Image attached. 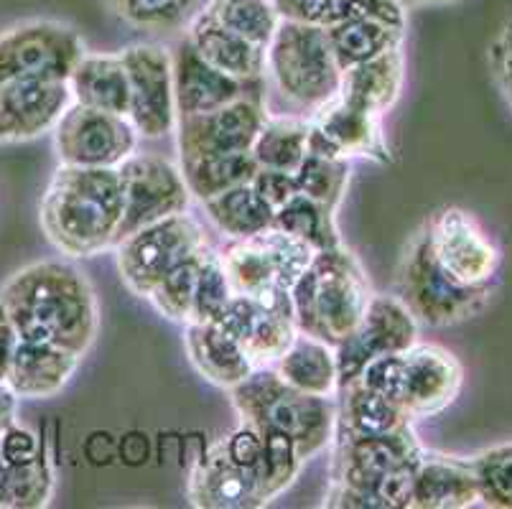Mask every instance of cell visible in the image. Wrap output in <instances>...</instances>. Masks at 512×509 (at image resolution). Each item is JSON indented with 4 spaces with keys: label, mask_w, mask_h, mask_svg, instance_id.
Returning <instances> with one entry per match:
<instances>
[{
    "label": "cell",
    "mask_w": 512,
    "mask_h": 509,
    "mask_svg": "<svg viewBox=\"0 0 512 509\" xmlns=\"http://www.w3.org/2000/svg\"><path fill=\"white\" fill-rule=\"evenodd\" d=\"M67 82L74 102H79V105L128 118L130 84L120 54H90V51H85V56L72 69Z\"/></svg>",
    "instance_id": "cell-29"
},
{
    "label": "cell",
    "mask_w": 512,
    "mask_h": 509,
    "mask_svg": "<svg viewBox=\"0 0 512 509\" xmlns=\"http://www.w3.org/2000/svg\"><path fill=\"white\" fill-rule=\"evenodd\" d=\"M67 79L18 77L0 84V146L51 133L72 105Z\"/></svg>",
    "instance_id": "cell-16"
},
{
    "label": "cell",
    "mask_w": 512,
    "mask_h": 509,
    "mask_svg": "<svg viewBox=\"0 0 512 509\" xmlns=\"http://www.w3.org/2000/svg\"><path fill=\"white\" fill-rule=\"evenodd\" d=\"M209 242L202 224L189 212L141 227L115 245L118 273L133 296H151L153 288L184 260L204 250Z\"/></svg>",
    "instance_id": "cell-9"
},
{
    "label": "cell",
    "mask_w": 512,
    "mask_h": 509,
    "mask_svg": "<svg viewBox=\"0 0 512 509\" xmlns=\"http://www.w3.org/2000/svg\"><path fill=\"white\" fill-rule=\"evenodd\" d=\"M260 433H263V461H260L258 469V482L260 499H263L265 507L296 482L304 459L299 456V448H296L293 438H288L286 433L268 431V428H263Z\"/></svg>",
    "instance_id": "cell-38"
},
{
    "label": "cell",
    "mask_w": 512,
    "mask_h": 509,
    "mask_svg": "<svg viewBox=\"0 0 512 509\" xmlns=\"http://www.w3.org/2000/svg\"><path fill=\"white\" fill-rule=\"evenodd\" d=\"M186 39L192 41L204 62L214 69L225 72L227 77H235L240 82H258L265 74V49L250 44L248 39L237 36L227 26H222L212 13H194L192 21L186 23Z\"/></svg>",
    "instance_id": "cell-23"
},
{
    "label": "cell",
    "mask_w": 512,
    "mask_h": 509,
    "mask_svg": "<svg viewBox=\"0 0 512 509\" xmlns=\"http://www.w3.org/2000/svg\"><path fill=\"white\" fill-rule=\"evenodd\" d=\"M477 476L479 502L487 507L512 509V443L487 448L469 459Z\"/></svg>",
    "instance_id": "cell-43"
},
{
    "label": "cell",
    "mask_w": 512,
    "mask_h": 509,
    "mask_svg": "<svg viewBox=\"0 0 512 509\" xmlns=\"http://www.w3.org/2000/svg\"><path fill=\"white\" fill-rule=\"evenodd\" d=\"M314 247L268 227L258 235L232 240L220 250L222 265L237 296L293 314L291 288L314 258Z\"/></svg>",
    "instance_id": "cell-7"
},
{
    "label": "cell",
    "mask_w": 512,
    "mask_h": 509,
    "mask_svg": "<svg viewBox=\"0 0 512 509\" xmlns=\"http://www.w3.org/2000/svg\"><path fill=\"white\" fill-rule=\"evenodd\" d=\"M207 11L222 26L263 49H268L281 23V13L273 0H209Z\"/></svg>",
    "instance_id": "cell-37"
},
{
    "label": "cell",
    "mask_w": 512,
    "mask_h": 509,
    "mask_svg": "<svg viewBox=\"0 0 512 509\" xmlns=\"http://www.w3.org/2000/svg\"><path fill=\"white\" fill-rule=\"evenodd\" d=\"M0 303L23 342L54 344L85 357L100 331V303L82 270L64 260H39L16 270Z\"/></svg>",
    "instance_id": "cell-1"
},
{
    "label": "cell",
    "mask_w": 512,
    "mask_h": 509,
    "mask_svg": "<svg viewBox=\"0 0 512 509\" xmlns=\"http://www.w3.org/2000/svg\"><path fill=\"white\" fill-rule=\"evenodd\" d=\"M357 380L365 387H370V390H375L377 395H383V398L400 405L403 403V385H406V362H403V354H380V357L370 359L362 367Z\"/></svg>",
    "instance_id": "cell-44"
},
{
    "label": "cell",
    "mask_w": 512,
    "mask_h": 509,
    "mask_svg": "<svg viewBox=\"0 0 512 509\" xmlns=\"http://www.w3.org/2000/svg\"><path fill=\"white\" fill-rule=\"evenodd\" d=\"M418 342V321L398 296L375 293L360 326L337 349L339 387L357 380L370 359L380 354H403Z\"/></svg>",
    "instance_id": "cell-15"
},
{
    "label": "cell",
    "mask_w": 512,
    "mask_h": 509,
    "mask_svg": "<svg viewBox=\"0 0 512 509\" xmlns=\"http://www.w3.org/2000/svg\"><path fill=\"white\" fill-rule=\"evenodd\" d=\"M222 446H225L232 464L258 474L260 461H263V433L258 428L250 426V423H240V428L222 438Z\"/></svg>",
    "instance_id": "cell-47"
},
{
    "label": "cell",
    "mask_w": 512,
    "mask_h": 509,
    "mask_svg": "<svg viewBox=\"0 0 512 509\" xmlns=\"http://www.w3.org/2000/svg\"><path fill=\"white\" fill-rule=\"evenodd\" d=\"M265 74L293 105L319 110L339 95L342 67L329 46L327 28L281 18L265 49Z\"/></svg>",
    "instance_id": "cell-5"
},
{
    "label": "cell",
    "mask_w": 512,
    "mask_h": 509,
    "mask_svg": "<svg viewBox=\"0 0 512 509\" xmlns=\"http://www.w3.org/2000/svg\"><path fill=\"white\" fill-rule=\"evenodd\" d=\"M337 395V431L352 433V436H385V433L413 426L411 415L398 403L377 395L360 380L342 385Z\"/></svg>",
    "instance_id": "cell-30"
},
{
    "label": "cell",
    "mask_w": 512,
    "mask_h": 509,
    "mask_svg": "<svg viewBox=\"0 0 512 509\" xmlns=\"http://www.w3.org/2000/svg\"><path fill=\"white\" fill-rule=\"evenodd\" d=\"M436 260L467 286H495L502 252L472 212L441 207L423 222Z\"/></svg>",
    "instance_id": "cell-13"
},
{
    "label": "cell",
    "mask_w": 512,
    "mask_h": 509,
    "mask_svg": "<svg viewBox=\"0 0 512 509\" xmlns=\"http://www.w3.org/2000/svg\"><path fill=\"white\" fill-rule=\"evenodd\" d=\"M349 174H352V168H349L347 158H327L306 153V158L293 176H296L299 194L309 196V199L324 204V207L337 209L344 194H347Z\"/></svg>",
    "instance_id": "cell-39"
},
{
    "label": "cell",
    "mask_w": 512,
    "mask_h": 509,
    "mask_svg": "<svg viewBox=\"0 0 512 509\" xmlns=\"http://www.w3.org/2000/svg\"><path fill=\"white\" fill-rule=\"evenodd\" d=\"M375 296L365 268L347 245L316 250L291 288L296 329L339 347L360 326Z\"/></svg>",
    "instance_id": "cell-3"
},
{
    "label": "cell",
    "mask_w": 512,
    "mask_h": 509,
    "mask_svg": "<svg viewBox=\"0 0 512 509\" xmlns=\"http://www.w3.org/2000/svg\"><path fill=\"white\" fill-rule=\"evenodd\" d=\"M18 344H21V336H18L11 316H8V311L0 303V382L8 380V372H11Z\"/></svg>",
    "instance_id": "cell-50"
},
{
    "label": "cell",
    "mask_w": 512,
    "mask_h": 509,
    "mask_svg": "<svg viewBox=\"0 0 512 509\" xmlns=\"http://www.w3.org/2000/svg\"><path fill=\"white\" fill-rule=\"evenodd\" d=\"M199 0H105V6L136 28L176 31L192 21Z\"/></svg>",
    "instance_id": "cell-40"
},
{
    "label": "cell",
    "mask_w": 512,
    "mask_h": 509,
    "mask_svg": "<svg viewBox=\"0 0 512 509\" xmlns=\"http://www.w3.org/2000/svg\"><path fill=\"white\" fill-rule=\"evenodd\" d=\"M179 171L192 199L207 202L232 186L253 181L258 163L253 153H207V156H179Z\"/></svg>",
    "instance_id": "cell-31"
},
{
    "label": "cell",
    "mask_w": 512,
    "mask_h": 509,
    "mask_svg": "<svg viewBox=\"0 0 512 509\" xmlns=\"http://www.w3.org/2000/svg\"><path fill=\"white\" fill-rule=\"evenodd\" d=\"M171 59H174L176 120L184 118V115L217 110V107L232 105V102L248 97L250 82L227 77L225 72L204 62L186 36L179 41Z\"/></svg>",
    "instance_id": "cell-22"
},
{
    "label": "cell",
    "mask_w": 512,
    "mask_h": 509,
    "mask_svg": "<svg viewBox=\"0 0 512 509\" xmlns=\"http://www.w3.org/2000/svg\"><path fill=\"white\" fill-rule=\"evenodd\" d=\"M232 298H235V291L230 286L220 252L207 247L202 265H199L197 286H194L192 321H197V324H217L225 316Z\"/></svg>",
    "instance_id": "cell-41"
},
{
    "label": "cell",
    "mask_w": 512,
    "mask_h": 509,
    "mask_svg": "<svg viewBox=\"0 0 512 509\" xmlns=\"http://www.w3.org/2000/svg\"><path fill=\"white\" fill-rule=\"evenodd\" d=\"M230 392V403L242 423L286 433L293 438L304 464L321 454L334 438L337 405L286 385L273 367H258Z\"/></svg>",
    "instance_id": "cell-4"
},
{
    "label": "cell",
    "mask_w": 512,
    "mask_h": 509,
    "mask_svg": "<svg viewBox=\"0 0 512 509\" xmlns=\"http://www.w3.org/2000/svg\"><path fill=\"white\" fill-rule=\"evenodd\" d=\"M403 79H406V56H403V46H395L375 59L344 69L337 97L357 110L383 118L398 102Z\"/></svg>",
    "instance_id": "cell-26"
},
{
    "label": "cell",
    "mask_w": 512,
    "mask_h": 509,
    "mask_svg": "<svg viewBox=\"0 0 512 509\" xmlns=\"http://www.w3.org/2000/svg\"><path fill=\"white\" fill-rule=\"evenodd\" d=\"M217 324H222L235 336L237 344L255 364V370L273 367L299 331L293 314L265 306L250 296H237V293Z\"/></svg>",
    "instance_id": "cell-21"
},
{
    "label": "cell",
    "mask_w": 512,
    "mask_h": 509,
    "mask_svg": "<svg viewBox=\"0 0 512 509\" xmlns=\"http://www.w3.org/2000/svg\"><path fill=\"white\" fill-rule=\"evenodd\" d=\"M85 51L82 36L67 23L51 18L18 23L0 34V84L18 77L69 79Z\"/></svg>",
    "instance_id": "cell-10"
},
{
    "label": "cell",
    "mask_w": 512,
    "mask_h": 509,
    "mask_svg": "<svg viewBox=\"0 0 512 509\" xmlns=\"http://www.w3.org/2000/svg\"><path fill=\"white\" fill-rule=\"evenodd\" d=\"M123 219L118 168L64 166L51 176L39 204L46 240L67 258H95L113 250Z\"/></svg>",
    "instance_id": "cell-2"
},
{
    "label": "cell",
    "mask_w": 512,
    "mask_h": 509,
    "mask_svg": "<svg viewBox=\"0 0 512 509\" xmlns=\"http://www.w3.org/2000/svg\"><path fill=\"white\" fill-rule=\"evenodd\" d=\"M327 39L334 51V59L344 72V69L375 59L395 46H403L406 31L383 21H372V18H349V21L327 26Z\"/></svg>",
    "instance_id": "cell-32"
},
{
    "label": "cell",
    "mask_w": 512,
    "mask_h": 509,
    "mask_svg": "<svg viewBox=\"0 0 512 509\" xmlns=\"http://www.w3.org/2000/svg\"><path fill=\"white\" fill-rule=\"evenodd\" d=\"M477 502V476L469 459L423 451L413 471V509H464Z\"/></svg>",
    "instance_id": "cell-24"
},
{
    "label": "cell",
    "mask_w": 512,
    "mask_h": 509,
    "mask_svg": "<svg viewBox=\"0 0 512 509\" xmlns=\"http://www.w3.org/2000/svg\"><path fill=\"white\" fill-rule=\"evenodd\" d=\"M202 207L209 222L230 240H242V237L268 230L273 227V217H276V212L260 199L250 181L212 196L202 202Z\"/></svg>",
    "instance_id": "cell-33"
},
{
    "label": "cell",
    "mask_w": 512,
    "mask_h": 509,
    "mask_svg": "<svg viewBox=\"0 0 512 509\" xmlns=\"http://www.w3.org/2000/svg\"><path fill=\"white\" fill-rule=\"evenodd\" d=\"M449 3H456V0H408V8H413V6H449Z\"/></svg>",
    "instance_id": "cell-52"
},
{
    "label": "cell",
    "mask_w": 512,
    "mask_h": 509,
    "mask_svg": "<svg viewBox=\"0 0 512 509\" xmlns=\"http://www.w3.org/2000/svg\"><path fill=\"white\" fill-rule=\"evenodd\" d=\"M41 451H44V446H41V438L36 436V431L21 426L18 420L0 431V454H3V464H31L34 459H39Z\"/></svg>",
    "instance_id": "cell-46"
},
{
    "label": "cell",
    "mask_w": 512,
    "mask_h": 509,
    "mask_svg": "<svg viewBox=\"0 0 512 509\" xmlns=\"http://www.w3.org/2000/svg\"><path fill=\"white\" fill-rule=\"evenodd\" d=\"M337 456H334V482L324 497V507L383 509L375 489L385 476L408 464H418L423 446L413 426L385 436H352L334 428Z\"/></svg>",
    "instance_id": "cell-8"
},
{
    "label": "cell",
    "mask_w": 512,
    "mask_h": 509,
    "mask_svg": "<svg viewBox=\"0 0 512 509\" xmlns=\"http://www.w3.org/2000/svg\"><path fill=\"white\" fill-rule=\"evenodd\" d=\"M306 153L327 158H370L375 163H393L388 140L383 133V118L357 110L339 97L314 110L309 120Z\"/></svg>",
    "instance_id": "cell-17"
},
{
    "label": "cell",
    "mask_w": 512,
    "mask_h": 509,
    "mask_svg": "<svg viewBox=\"0 0 512 509\" xmlns=\"http://www.w3.org/2000/svg\"><path fill=\"white\" fill-rule=\"evenodd\" d=\"M82 357L54 344L23 342L18 344L8 372V387L18 400H49L69 385Z\"/></svg>",
    "instance_id": "cell-25"
},
{
    "label": "cell",
    "mask_w": 512,
    "mask_h": 509,
    "mask_svg": "<svg viewBox=\"0 0 512 509\" xmlns=\"http://www.w3.org/2000/svg\"><path fill=\"white\" fill-rule=\"evenodd\" d=\"M250 184L273 212H278L283 204H288L293 196L299 194L296 176L288 174V171H276V168H258Z\"/></svg>",
    "instance_id": "cell-48"
},
{
    "label": "cell",
    "mask_w": 512,
    "mask_h": 509,
    "mask_svg": "<svg viewBox=\"0 0 512 509\" xmlns=\"http://www.w3.org/2000/svg\"><path fill=\"white\" fill-rule=\"evenodd\" d=\"M184 347L199 375L222 390H232L255 370L245 349L222 324H186Z\"/></svg>",
    "instance_id": "cell-27"
},
{
    "label": "cell",
    "mask_w": 512,
    "mask_h": 509,
    "mask_svg": "<svg viewBox=\"0 0 512 509\" xmlns=\"http://www.w3.org/2000/svg\"><path fill=\"white\" fill-rule=\"evenodd\" d=\"M268 112L255 97H242L217 110L184 115L176 120L179 156H207V153H245L253 148Z\"/></svg>",
    "instance_id": "cell-18"
},
{
    "label": "cell",
    "mask_w": 512,
    "mask_h": 509,
    "mask_svg": "<svg viewBox=\"0 0 512 509\" xmlns=\"http://www.w3.org/2000/svg\"><path fill=\"white\" fill-rule=\"evenodd\" d=\"M349 18H372L395 28H408V8L398 0H332L329 26Z\"/></svg>",
    "instance_id": "cell-45"
},
{
    "label": "cell",
    "mask_w": 512,
    "mask_h": 509,
    "mask_svg": "<svg viewBox=\"0 0 512 509\" xmlns=\"http://www.w3.org/2000/svg\"><path fill=\"white\" fill-rule=\"evenodd\" d=\"M54 494V466L46 451L31 464L0 469V507L3 509H39L46 507Z\"/></svg>",
    "instance_id": "cell-36"
},
{
    "label": "cell",
    "mask_w": 512,
    "mask_h": 509,
    "mask_svg": "<svg viewBox=\"0 0 512 509\" xmlns=\"http://www.w3.org/2000/svg\"><path fill=\"white\" fill-rule=\"evenodd\" d=\"M495 286H467L436 260L426 227L411 237L398 268V298L418 326L444 329L474 319L490 303Z\"/></svg>",
    "instance_id": "cell-6"
},
{
    "label": "cell",
    "mask_w": 512,
    "mask_h": 509,
    "mask_svg": "<svg viewBox=\"0 0 512 509\" xmlns=\"http://www.w3.org/2000/svg\"><path fill=\"white\" fill-rule=\"evenodd\" d=\"M334 212L337 209L324 207L304 194H296L291 202L278 209L273 217V227L306 242L314 250H329V247L342 245Z\"/></svg>",
    "instance_id": "cell-35"
},
{
    "label": "cell",
    "mask_w": 512,
    "mask_h": 509,
    "mask_svg": "<svg viewBox=\"0 0 512 509\" xmlns=\"http://www.w3.org/2000/svg\"><path fill=\"white\" fill-rule=\"evenodd\" d=\"M18 395L8 387V382H0V431L16 423L18 415Z\"/></svg>",
    "instance_id": "cell-51"
},
{
    "label": "cell",
    "mask_w": 512,
    "mask_h": 509,
    "mask_svg": "<svg viewBox=\"0 0 512 509\" xmlns=\"http://www.w3.org/2000/svg\"><path fill=\"white\" fill-rule=\"evenodd\" d=\"M54 133L57 158L64 166L118 168L138 151L141 135L123 115L72 102Z\"/></svg>",
    "instance_id": "cell-11"
},
{
    "label": "cell",
    "mask_w": 512,
    "mask_h": 509,
    "mask_svg": "<svg viewBox=\"0 0 512 509\" xmlns=\"http://www.w3.org/2000/svg\"><path fill=\"white\" fill-rule=\"evenodd\" d=\"M306 140H309V120L268 115L250 153L258 168H276V171L296 174V168L306 158Z\"/></svg>",
    "instance_id": "cell-34"
},
{
    "label": "cell",
    "mask_w": 512,
    "mask_h": 509,
    "mask_svg": "<svg viewBox=\"0 0 512 509\" xmlns=\"http://www.w3.org/2000/svg\"><path fill=\"white\" fill-rule=\"evenodd\" d=\"M118 174L123 186V219L118 227V242L148 224L189 212L192 194L174 163L146 153H133L120 163Z\"/></svg>",
    "instance_id": "cell-12"
},
{
    "label": "cell",
    "mask_w": 512,
    "mask_h": 509,
    "mask_svg": "<svg viewBox=\"0 0 512 509\" xmlns=\"http://www.w3.org/2000/svg\"><path fill=\"white\" fill-rule=\"evenodd\" d=\"M186 497L199 509H258L260 499L258 474L240 469L227 456L222 438L207 448V454L194 464L186 484Z\"/></svg>",
    "instance_id": "cell-20"
},
{
    "label": "cell",
    "mask_w": 512,
    "mask_h": 509,
    "mask_svg": "<svg viewBox=\"0 0 512 509\" xmlns=\"http://www.w3.org/2000/svg\"><path fill=\"white\" fill-rule=\"evenodd\" d=\"M118 54L128 72L130 125L148 140L174 133L176 102L171 51L158 44H130Z\"/></svg>",
    "instance_id": "cell-14"
},
{
    "label": "cell",
    "mask_w": 512,
    "mask_h": 509,
    "mask_svg": "<svg viewBox=\"0 0 512 509\" xmlns=\"http://www.w3.org/2000/svg\"><path fill=\"white\" fill-rule=\"evenodd\" d=\"M406 385L403 410L411 420L434 418L456 403L464 387V367L454 352L434 342H416L403 352Z\"/></svg>",
    "instance_id": "cell-19"
},
{
    "label": "cell",
    "mask_w": 512,
    "mask_h": 509,
    "mask_svg": "<svg viewBox=\"0 0 512 509\" xmlns=\"http://www.w3.org/2000/svg\"><path fill=\"white\" fill-rule=\"evenodd\" d=\"M209 247V245H207ZM204 250H199L197 255H192L189 260H184L181 265H176L169 275H166L161 283L151 291L148 301L153 303L158 314L164 319L176 321V324H189L192 321V303H194V286H197V273L199 265H202Z\"/></svg>",
    "instance_id": "cell-42"
},
{
    "label": "cell",
    "mask_w": 512,
    "mask_h": 509,
    "mask_svg": "<svg viewBox=\"0 0 512 509\" xmlns=\"http://www.w3.org/2000/svg\"><path fill=\"white\" fill-rule=\"evenodd\" d=\"M487 59H490L492 77H495L497 87H500V92L505 95L507 105L512 110V18L492 39Z\"/></svg>",
    "instance_id": "cell-49"
},
{
    "label": "cell",
    "mask_w": 512,
    "mask_h": 509,
    "mask_svg": "<svg viewBox=\"0 0 512 509\" xmlns=\"http://www.w3.org/2000/svg\"><path fill=\"white\" fill-rule=\"evenodd\" d=\"M273 370L286 385L296 387L306 395L334 398L339 392L337 349L316 336L304 334V331H296L286 352L273 364Z\"/></svg>",
    "instance_id": "cell-28"
}]
</instances>
